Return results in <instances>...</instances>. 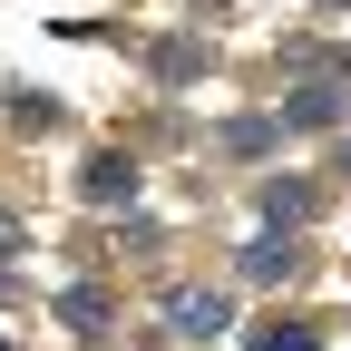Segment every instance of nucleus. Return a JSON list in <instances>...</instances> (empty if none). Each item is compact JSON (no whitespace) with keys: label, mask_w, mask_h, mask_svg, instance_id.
Wrapping results in <instances>:
<instances>
[{"label":"nucleus","mask_w":351,"mask_h":351,"mask_svg":"<svg viewBox=\"0 0 351 351\" xmlns=\"http://www.w3.org/2000/svg\"><path fill=\"white\" fill-rule=\"evenodd\" d=\"M78 195L88 205H127V195H137V166H127V156H88L78 166Z\"/></svg>","instance_id":"nucleus-1"},{"label":"nucleus","mask_w":351,"mask_h":351,"mask_svg":"<svg viewBox=\"0 0 351 351\" xmlns=\"http://www.w3.org/2000/svg\"><path fill=\"white\" fill-rule=\"evenodd\" d=\"M166 313H176V332H195V341H215V332L234 322V302H225V293H176Z\"/></svg>","instance_id":"nucleus-2"},{"label":"nucleus","mask_w":351,"mask_h":351,"mask_svg":"<svg viewBox=\"0 0 351 351\" xmlns=\"http://www.w3.org/2000/svg\"><path fill=\"white\" fill-rule=\"evenodd\" d=\"M313 186H283V176H274V186H263V215H274V225H313Z\"/></svg>","instance_id":"nucleus-3"},{"label":"nucleus","mask_w":351,"mask_h":351,"mask_svg":"<svg viewBox=\"0 0 351 351\" xmlns=\"http://www.w3.org/2000/svg\"><path fill=\"white\" fill-rule=\"evenodd\" d=\"M322 117H341V78H322V88H302V98L283 108V127H322Z\"/></svg>","instance_id":"nucleus-4"},{"label":"nucleus","mask_w":351,"mask_h":351,"mask_svg":"<svg viewBox=\"0 0 351 351\" xmlns=\"http://www.w3.org/2000/svg\"><path fill=\"white\" fill-rule=\"evenodd\" d=\"M254 351H313V332H302V322H263Z\"/></svg>","instance_id":"nucleus-5"},{"label":"nucleus","mask_w":351,"mask_h":351,"mask_svg":"<svg viewBox=\"0 0 351 351\" xmlns=\"http://www.w3.org/2000/svg\"><path fill=\"white\" fill-rule=\"evenodd\" d=\"M59 313H69V332H98V322H108V302H98V293H69Z\"/></svg>","instance_id":"nucleus-6"},{"label":"nucleus","mask_w":351,"mask_h":351,"mask_svg":"<svg viewBox=\"0 0 351 351\" xmlns=\"http://www.w3.org/2000/svg\"><path fill=\"white\" fill-rule=\"evenodd\" d=\"M10 244H20V234H10V215H0V254H10Z\"/></svg>","instance_id":"nucleus-7"},{"label":"nucleus","mask_w":351,"mask_h":351,"mask_svg":"<svg viewBox=\"0 0 351 351\" xmlns=\"http://www.w3.org/2000/svg\"><path fill=\"white\" fill-rule=\"evenodd\" d=\"M341 176H351V137H341Z\"/></svg>","instance_id":"nucleus-8"},{"label":"nucleus","mask_w":351,"mask_h":351,"mask_svg":"<svg viewBox=\"0 0 351 351\" xmlns=\"http://www.w3.org/2000/svg\"><path fill=\"white\" fill-rule=\"evenodd\" d=\"M332 10H351V0H332Z\"/></svg>","instance_id":"nucleus-9"},{"label":"nucleus","mask_w":351,"mask_h":351,"mask_svg":"<svg viewBox=\"0 0 351 351\" xmlns=\"http://www.w3.org/2000/svg\"><path fill=\"white\" fill-rule=\"evenodd\" d=\"M0 351H10V341H0Z\"/></svg>","instance_id":"nucleus-10"}]
</instances>
